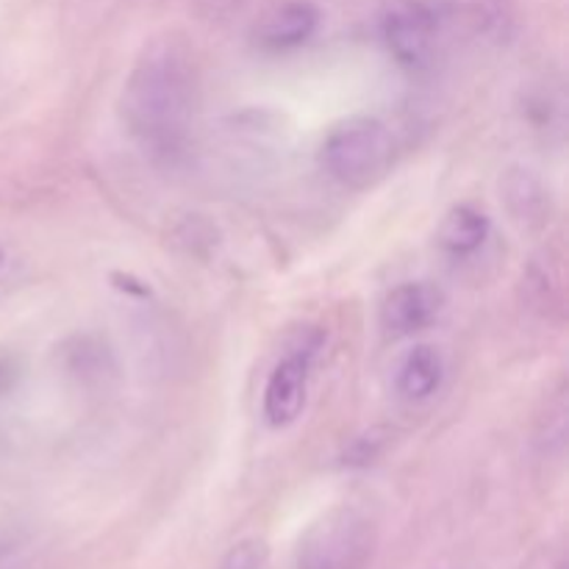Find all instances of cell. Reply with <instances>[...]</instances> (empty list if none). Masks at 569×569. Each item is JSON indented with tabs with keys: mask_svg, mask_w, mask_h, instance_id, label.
<instances>
[{
	"mask_svg": "<svg viewBox=\"0 0 569 569\" xmlns=\"http://www.w3.org/2000/svg\"><path fill=\"white\" fill-rule=\"evenodd\" d=\"M395 161V139L376 117H350L331 128L320 148V164L339 187L372 189Z\"/></svg>",
	"mask_w": 569,
	"mask_h": 569,
	"instance_id": "7a4b0ae2",
	"label": "cell"
},
{
	"mask_svg": "<svg viewBox=\"0 0 569 569\" xmlns=\"http://www.w3.org/2000/svg\"><path fill=\"white\" fill-rule=\"evenodd\" d=\"M500 203L520 228H545L553 214L550 189L531 167L515 164L500 176Z\"/></svg>",
	"mask_w": 569,
	"mask_h": 569,
	"instance_id": "52a82bcc",
	"label": "cell"
},
{
	"mask_svg": "<svg viewBox=\"0 0 569 569\" xmlns=\"http://www.w3.org/2000/svg\"><path fill=\"white\" fill-rule=\"evenodd\" d=\"M198 70L187 44L159 37L144 44L120 92V120L148 156L176 161L187 153L198 120Z\"/></svg>",
	"mask_w": 569,
	"mask_h": 569,
	"instance_id": "6da1fadb",
	"label": "cell"
},
{
	"mask_svg": "<svg viewBox=\"0 0 569 569\" xmlns=\"http://www.w3.org/2000/svg\"><path fill=\"white\" fill-rule=\"evenodd\" d=\"M445 306L442 289L428 281H409L395 287L381 306V328L389 337H415L426 331Z\"/></svg>",
	"mask_w": 569,
	"mask_h": 569,
	"instance_id": "8992f818",
	"label": "cell"
},
{
	"mask_svg": "<svg viewBox=\"0 0 569 569\" xmlns=\"http://www.w3.org/2000/svg\"><path fill=\"white\" fill-rule=\"evenodd\" d=\"M389 56L406 70L433 64L445 37V11L433 0H398L381 20Z\"/></svg>",
	"mask_w": 569,
	"mask_h": 569,
	"instance_id": "277c9868",
	"label": "cell"
},
{
	"mask_svg": "<svg viewBox=\"0 0 569 569\" xmlns=\"http://www.w3.org/2000/svg\"><path fill=\"white\" fill-rule=\"evenodd\" d=\"M22 278V261L17 259L9 244L0 242V303L17 289Z\"/></svg>",
	"mask_w": 569,
	"mask_h": 569,
	"instance_id": "7c38bea8",
	"label": "cell"
},
{
	"mask_svg": "<svg viewBox=\"0 0 569 569\" xmlns=\"http://www.w3.org/2000/svg\"><path fill=\"white\" fill-rule=\"evenodd\" d=\"M320 28V9L311 0H283L256 26V42L267 50H292L309 42Z\"/></svg>",
	"mask_w": 569,
	"mask_h": 569,
	"instance_id": "ba28073f",
	"label": "cell"
},
{
	"mask_svg": "<svg viewBox=\"0 0 569 569\" xmlns=\"http://www.w3.org/2000/svg\"><path fill=\"white\" fill-rule=\"evenodd\" d=\"M378 533L370 517L337 506L309 526L298 545V569H365L376 553Z\"/></svg>",
	"mask_w": 569,
	"mask_h": 569,
	"instance_id": "3957f363",
	"label": "cell"
},
{
	"mask_svg": "<svg viewBox=\"0 0 569 569\" xmlns=\"http://www.w3.org/2000/svg\"><path fill=\"white\" fill-rule=\"evenodd\" d=\"M267 561V545L261 539H244V542L233 545L220 561L217 569H264Z\"/></svg>",
	"mask_w": 569,
	"mask_h": 569,
	"instance_id": "8fae6325",
	"label": "cell"
},
{
	"mask_svg": "<svg viewBox=\"0 0 569 569\" xmlns=\"http://www.w3.org/2000/svg\"><path fill=\"white\" fill-rule=\"evenodd\" d=\"M309 370L311 353H289L272 367L264 387V409L267 422L272 428H287L303 415L306 395H309Z\"/></svg>",
	"mask_w": 569,
	"mask_h": 569,
	"instance_id": "5b68a950",
	"label": "cell"
},
{
	"mask_svg": "<svg viewBox=\"0 0 569 569\" xmlns=\"http://www.w3.org/2000/svg\"><path fill=\"white\" fill-rule=\"evenodd\" d=\"M489 237V217L483 211L472 209V206H453V209L445 214L442 226H439L437 239L439 248L445 253L456 256H472L476 250H481V244Z\"/></svg>",
	"mask_w": 569,
	"mask_h": 569,
	"instance_id": "30bf717a",
	"label": "cell"
},
{
	"mask_svg": "<svg viewBox=\"0 0 569 569\" xmlns=\"http://www.w3.org/2000/svg\"><path fill=\"white\" fill-rule=\"evenodd\" d=\"M250 0H194V9L209 22H228L248 6Z\"/></svg>",
	"mask_w": 569,
	"mask_h": 569,
	"instance_id": "4fadbf2b",
	"label": "cell"
},
{
	"mask_svg": "<svg viewBox=\"0 0 569 569\" xmlns=\"http://www.w3.org/2000/svg\"><path fill=\"white\" fill-rule=\"evenodd\" d=\"M445 378V361L439 356L437 348L431 345H417L409 353L403 356V361L398 365V376H395V389L403 400L411 403H420L428 400L431 395L439 392Z\"/></svg>",
	"mask_w": 569,
	"mask_h": 569,
	"instance_id": "9c48e42d",
	"label": "cell"
}]
</instances>
